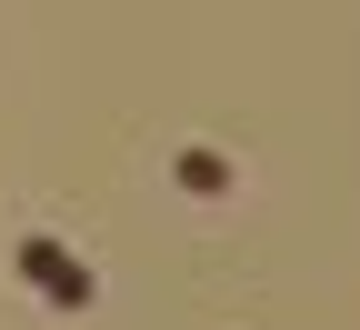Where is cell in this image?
Listing matches in <instances>:
<instances>
[{
  "instance_id": "6da1fadb",
  "label": "cell",
  "mask_w": 360,
  "mask_h": 330,
  "mask_svg": "<svg viewBox=\"0 0 360 330\" xmlns=\"http://www.w3.org/2000/svg\"><path fill=\"white\" fill-rule=\"evenodd\" d=\"M20 270H30L40 291L60 300V310H90V270H70V260H60L51 241H20Z\"/></svg>"
}]
</instances>
